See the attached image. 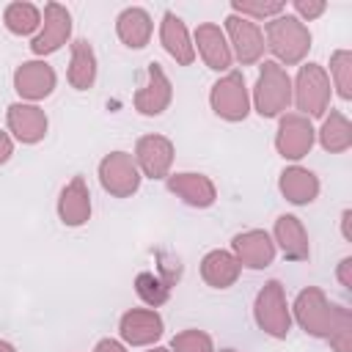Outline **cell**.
Here are the masks:
<instances>
[{"mask_svg":"<svg viewBox=\"0 0 352 352\" xmlns=\"http://www.w3.org/2000/svg\"><path fill=\"white\" fill-rule=\"evenodd\" d=\"M157 258H160L157 272L143 270V272L135 275V292H138V297H140L148 308H160L162 302H168L173 286H176L179 278H182V261H179L176 256H170V253H157Z\"/></svg>","mask_w":352,"mask_h":352,"instance_id":"8992f818","label":"cell"},{"mask_svg":"<svg viewBox=\"0 0 352 352\" xmlns=\"http://www.w3.org/2000/svg\"><path fill=\"white\" fill-rule=\"evenodd\" d=\"M278 187H280V195L294 204V206H305V204H314L316 195H319V179L314 170L302 168V165H289L283 168L280 179H278Z\"/></svg>","mask_w":352,"mask_h":352,"instance_id":"7402d4cb","label":"cell"},{"mask_svg":"<svg viewBox=\"0 0 352 352\" xmlns=\"http://www.w3.org/2000/svg\"><path fill=\"white\" fill-rule=\"evenodd\" d=\"M165 322L154 308H129L118 319V336L129 346H148L162 338Z\"/></svg>","mask_w":352,"mask_h":352,"instance_id":"5bb4252c","label":"cell"},{"mask_svg":"<svg viewBox=\"0 0 352 352\" xmlns=\"http://www.w3.org/2000/svg\"><path fill=\"white\" fill-rule=\"evenodd\" d=\"M231 248H234L236 261L242 267H248V270H264L275 258V242L261 228H248V231L236 234L231 239Z\"/></svg>","mask_w":352,"mask_h":352,"instance_id":"e0dca14e","label":"cell"},{"mask_svg":"<svg viewBox=\"0 0 352 352\" xmlns=\"http://www.w3.org/2000/svg\"><path fill=\"white\" fill-rule=\"evenodd\" d=\"M0 352H16V346H14V344H8V341H3V338H0Z\"/></svg>","mask_w":352,"mask_h":352,"instance_id":"74e56055","label":"cell"},{"mask_svg":"<svg viewBox=\"0 0 352 352\" xmlns=\"http://www.w3.org/2000/svg\"><path fill=\"white\" fill-rule=\"evenodd\" d=\"M165 184H168V190L173 195H179L184 204H190L195 209H206L217 198V187H214V182L206 173H192V170L170 173L165 179Z\"/></svg>","mask_w":352,"mask_h":352,"instance_id":"d6986e66","label":"cell"},{"mask_svg":"<svg viewBox=\"0 0 352 352\" xmlns=\"http://www.w3.org/2000/svg\"><path fill=\"white\" fill-rule=\"evenodd\" d=\"M292 104V80L286 69L275 60H264L258 69V80L253 85V107L261 118L283 116Z\"/></svg>","mask_w":352,"mask_h":352,"instance_id":"7a4b0ae2","label":"cell"},{"mask_svg":"<svg viewBox=\"0 0 352 352\" xmlns=\"http://www.w3.org/2000/svg\"><path fill=\"white\" fill-rule=\"evenodd\" d=\"M170 352H214V344L209 333L190 327L170 338Z\"/></svg>","mask_w":352,"mask_h":352,"instance_id":"4dcf8cb0","label":"cell"},{"mask_svg":"<svg viewBox=\"0 0 352 352\" xmlns=\"http://www.w3.org/2000/svg\"><path fill=\"white\" fill-rule=\"evenodd\" d=\"M170 99H173V85H170L165 69L157 60H151L146 69V82L135 91V99H132L135 110L140 116H160L168 110Z\"/></svg>","mask_w":352,"mask_h":352,"instance_id":"4fadbf2b","label":"cell"},{"mask_svg":"<svg viewBox=\"0 0 352 352\" xmlns=\"http://www.w3.org/2000/svg\"><path fill=\"white\" fill-rule=\"evenodd\" d=\"M338 280H341V286L344 289H352V256H344L341 261H338Z\"/></svg>","mask_w":352,"mask_h":352,"instance_id":"836d02e7","label":"cell"},{"mask_svg":"<svg viewBox=\"0 0 352 352\" xmlns=\"http://www.w3.org/2000/svg\"><path fill=\"white\" fill-rule=\"evenodd\" d=\"M198 47V55L204 58V63L212 69V72H228L231 69V47H228V38L226 33L220 30V25L214 22H201L195 28V44Z\"/></svg>","mask_w":352,"mask_h":352,"instance_id":"ac0fdd59","label":"cell"},{"mask_svg":"<svg viewBox=\"0 0 352 352\" xmlns=\"http://www.w3.org/2000/svg\"><path fill=\"white\" fill-rule=\"evenodd\" d=\"M264 47H270V52L286 63V66H294L300 63L308 50H311V30L302 19L292 16V14H280V16H272L267 25H264Z\"/></svg>","mask_w":352,"mask_h":352,"instance_id":"6da1fadb","label":"cell"},{"mask_svg":"<svg viewBox=\"0 0 352 352\" xmlns=\"http://www.w3.org/2000/svg\"><path fill=\"white\" fill-rule=\"evenodd\" d=\"M160 41H162L165 52H168L179 66H190V63L195 60L192 38H190L184 22H182L173 11H165V14H162V22H160Z\"/></svg>","mask_w":352,"mask_h":352,"instance_id":"44dd1931","label":"cell"},{"mask_svg":"<svg viewBox=\"0 0 352 352\" xmlns=\"http://www.w3.org/2000/svg\"><path fill=\"white\" fill-rule=\"evenodd\" d=\"M330 74L338 96L349 102L352 99V52L349 50H336L330 55Z\"/></svg>","mask_w":352,"mask_h":352,"instance_id":"f1b7e54d","label":"cell"},{"mask_svg":"<svg viewBox=\"0 0 352 352\" xmlns=\"http://www.w3.org/2000/svg\"><path fill=\"white\" fill-rule=\"evenodd\" d=\"M94 352H126V346L121 341H116V338H102V341H96Z\"/></svg>","mask_w":352,"mask_h":352,"instance_id":"e575fe53","label":"cell"},{"mask_svg":"<svg viewBox=\"0 0 352 352\" xmlns=\"http://www.w3.org/2000/svg\"><path fill=\"white\" fill-rule=\"evenodd\" d=\"M316 140V129L311 126V118L300 116V113H283L278 121V132H275V148L283 160H302L308 157V151L314 148Z\"/></svg>","mask_w":352,"mask_h":352,"instance_id":"9c48e42d","label":"cell"},{"mask_svg":"<svg viewBox=\"0 0 352 352\" xmlns=\"http://www.w3.org/2000/svg\"><path fill=\"white\" fill-rule=\"evenodd\" d=\"M283 256L289 261H305L311 256V245H308V234L300 217L294 214H280L275 220V239H272Z\"/></svg>","mask_w":352,"mask_h":352,"instance_id":"603a6c76","label":"cell"},{"mask_svg":"<svg viewBox=\"0 0 352 352\" xmlns=\"http://www.w3.org/2000/svg\"><path fill=\"white\" fill-rule=\"evenodd\" d=\"M55 82H58L55 69L44 60H25L14 72V91L30 104L38 99H47L55 91Z\"/></svg>","mask_w":352,"mask_h":352,"instance_id":"9a60e30c","label":"cell"},{"mask_svg":"<svg viewBox=\"0 0 352 352\" xmlns=\"http://www.w3.org/2000/svg\"><path fill=\"white\" fill-rule=\"evenodd\" d=\"M292 311H294L297 324H300L308 336H314V338H327V336L333 333L336 322H338L341 305L330 302L327 294H324L319 286H308V289H302V292L297 294Z\"/></svg>","mask_w":352,"mask_h":352,"instance_id":"3957f363","label":"cell"},{"mask_svg":"<svg viewBox=\"0 0 352 352\" xmlns=\"http://www.w3.org/2000/svg\"><path fill=\"white\" fill-rule=\"evenodd\" d=\"M72 36V14L66 6L60 3H47L44 6V16H41V28L30 41L33 55H50L58 52Z\"/></svg>","mask_w":352,"mask_h":352,"instance_id":"30bf717a","label":"cell"},{"mask_svg":"<svg viewBox=\"0 0 352 352\" xmlns=\"http://www.w3.org/2000/svg\"><path fill=\"white\" fill-rule=\"evenodd\" d=\"M11 154H14V143H11L8 132L0 129V165H6V162L11 160Z\"/></svg>","mask_w":352,"mask_h":352,"instance_id":"d590c367","label":"cell"},{"mask_svg":"<svg viewBox=\"0 0 352 352\" xmlns=\"http://www.w3.org/2000/svg\"><path fill=\"white\" fill-rule=\"evenodd\" d=\"M151 30H154V22H151L148 11L140 6L124 8L116 19V33L129 50H143L151 41Z\"/></svg>","mask_w":352,"mask_h":352,"instance_id":"d4e9b609","label":"cell"},{"mask_svg":"<svg viewBox=\"0 0 352 352\" xmlns=\"http://www.w3.org/2000/svg\"><path fill=\"white\" fill-rule=\"evenodd\" d=\"M140 170L135 165V157L126 151H110L99 162V184L113 198H129L140 187Z\"/></svg>","mask_w":352,"mask_h":352,"instance_id":"52a82bcc","label":"cell"},{"mask_svg":"<svg viewBox=\"0 0 352 352\" xmlns=\"http://www.w3.org/2000/svg\"><path fill=\"white\" fill-rule=\"evenodd\" d=\"M253 316L256 324L272 336V338H286L292 330V308L286 302V292L280 280H267L253 302Z\"/></svg>","mask_w":352,"mask_h":352,"instance_id":"5b68a950","label":"cell"},{"mask_svg":"<svg viewBox=\"0 0 352 352\" xmlns=\"http://www.w3.org/2000/svg\"><path fill=\"white\" fill-rule=\"evenodd\" d=\"M349 220H352V209H344V214H341V234H344V239H346V242H352V228H349Z\"/></svg>","mask_w":352,"mask_h":352,"instance_id":"8d00e7d4","label":"cell"},{"mask_svg":"<svg viewBox=\"0 0 352 352\" xmlns=\"http://www.w3.org/2000/svg\"><path fill=\"white\" fill-rule=\"evenodd\" d=\"M148 352H170V346H151Z\"/></svg>","mask_w":352,"mask_h":352,"instance_id":"f35d334b","label":"cell"},{"mask_svg":"<svg viewBox=\"0 0 352 352\" xmlns=\"http://www.w3.org/2000/svg\"><path fill=\"white\" fill-rule=\"evenodd\" d=\"M173 154V143L165 135H143L135 143V165L148 179H168Z\"/></svg>","mask_w":352,"mask_h":352,"instance_id":"7c38bea8","label":"cell"},{"mask_svg":"<svg viewBox=\"0 0 352 352\" xmlns=\"http://www.w3.org/2000/svg\"><path fill=\"white\" fill-rule=\"evenodd\" d=\"M6 124H8V132L19 143H38V140H44L47 126H50L47 113L38 104H30V102H14V104H8Z\"/></svg>","mask_w":352,"mask_h":352,"instance_id":"2e32d148","label":"cell"},{"mask_svg":"<svg viewBox=\"0 0 352 352\" xmlns=\"http://www.w3.org/2000/svg\"><path fill=\"white\" fill-rule=\"evenodd\" d=\"M226 36H228V47H234L231 55H236V60L242 66L258 63L264 55V33L253 19L228 14L226 16Z\"/></svg>","mask_w":352,"mask_h":352,"instance_id":"8fae6325","label":"cell"},{"mask_svg":"<svg viewBox=\"0 0 352 352\" xmlns=\"http://www.w3.org/2000/svg\"><path fill=\"white\" fill-rule=\"evenodd\" d=\"M209 104L226 121H245L250 113V96L242 72L223 74L209 91Z\"/></svg>","mask_w":352,"mask_h":352,"instance_id":"ba28073f","label":"cell"},{"mask_svg":"<svg viewBox=\"0 0 352 352\" xmlns=\"http://www.w3.org/2000/svg\"><path fill=\"white\" fill-rule=\"evenodd\" d=\"M286 8L283 0H231V11L245 19H272Z\"/></svg>","mask_w":352,"mask_h":352,"instance_id":"f546056e","label":"cell"},{"mask_svg":"<svg viewBox=\"0 0 352 352\" xmlns=\"http://www.w3.org/2000/svg\"><path fill=\"white\" fill-rule=\"evenodd\" d=\"M242 272V264L236 261V256L231 250H209L201 258V278L206 280V286L212 289H228L236 283Z\"/></svg>","mask_w":352,"mask_h":352,"instance_id":"cb8c5ba5","label":"cell"},{"mask_svg":"<svg viewBox=\"0 0 352 352\" xmlns=\"http://www.w3.org/2000/svg\"><path fill=\"white\" fill-rule=\"evenodd\" d=\"M3 25L14 36H30L41 28V11L33 3H25V0L8 3L6 11H3Z\"/></svg>","mask_w":352,"mask_h":352,"instance_id":"83f0119b","label":"cell"},{"mask_svg":"<svg viewBox=\"0 0 352 352\" xmlns=\"http://www.w3.org/2000/svg\"><path fill=\"white\" fill-rule=\"evenodd\" d=\"M292 6H294V11H297L302 19H316V16L324 14V8H327L324 0H294ZM300 16H297V19H300Z\"/></svg>","mask_w":352,"mask_h":352,"instance_id":"d6a6232c","label":"cell"},{"mask_svg":"<svg viewBox=\"0 0 352 352\" xmlns=\"http://www.w3.org/2000/svg\"><path fill=\"white\" fill-rule=\"evenodd\" d=\"M330 74L319 63H302L297 72V80L292 85L294 104L300 116L305 118H319L330 107Z\"/></svg>","mask_w":352,"mask_h":352,"instance_id":"277c9868","label":"cell"},{"mask_svg":"<svg viewBox=\"0 0 352 352\" xmlns=\"http://www.w3.org/2000/svg\"><path fill=\"white\" fill-rule=\"evenodd\" d=\"M220 352H236V349H220Z\"/></svg>","mask_w":352,"mask_h":352,"instance_id":"ab89813d","label":"cell"},{"mask_svg":"<svg viewBox=\"0 0 352 352\" xmlns=\"http://www.w3.org/2000/svg\"><path fill=\"white\" fill-rule=\"evenodd\" d=\"M316 135H319L322 148L330 154H341L352 146V124L341 110H330V116H324Z\"/></svg>","mask_w":352,"mask_h":352,"instance_id":"4316f807","label":"cell"},{"mask_svg":"<svg viewBox=\"0 0 352 352\" xmlns=\"http://www.w3.org/2000/svg\"><path fill=\"white\" fill-rule=\"evenodd\" d=\"M69 82L77 91H88L96 82V55L85 38L72 41V60H69Z\"/></svg>","mask_w":352,"mask_h":352,"instance_id":"484cf974","label":"cell"},{"mask_svg":"<svg viewBox=\"0 0 352 352\" xmlns=\"http://www.w3.org/2000/svg\"><path fill=\"white\" fill-rule=\"evenodd\" d=\"M327 341L336 352H352V314H349V308L341 305L338 322H336L333 333L327 336Z\"/></svg>","mask_w":352,"mask_h":352,"instance_id":"1f68e13d","label":"cell"},{"mask_svg":"<svg viewBox=\"0 0 352 352\" xmlns=\"http://www.w3.org/2000/svg\"><path fill=\"white\" fill-rule=\"evenodd\" d=\"M58 217L63 226L69 228H77V226H85L91 220V190L85 184L82 176H74L63 190H60V198H58Z\"/></svg>","mask_w":352,"mask_h":352,"instance_id":"ffe728a7","label":"cell"}]
</instances>
